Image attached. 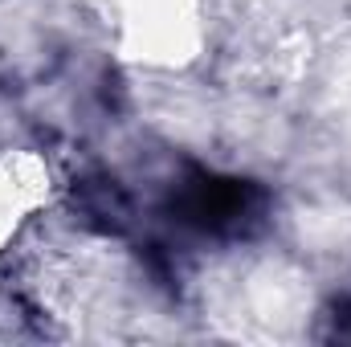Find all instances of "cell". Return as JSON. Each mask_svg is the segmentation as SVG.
I'll return each instance as SVG.
<instances>
[{"label":"cell","instance_id":"cell-1","mask_svg":"<svg viewBox=\"0 0 351 347\" xmlns=\"http://www.w3.org/2000/svg\"><path fill=\"white\" fill-rule=\"evenodd\" d=\"M258 204H262V192L245 180L192 172L176 192L172 213L200 233H241L258 217Z\"/></svg>","mask_w":351,"mask_h":347},{"label":"cell","instance_id":"cell-2","mask_svg":"<svg viewBox=\"0 0 351 347\" xmlns=\"http://www.w3.org/2000/svg\"><path fill=\"white\" fill-rule=\"evenodd\" d=\"M335 339H348L351 344V302L348 298L335 307Z\"/></svg>","mask_w":351,"mask_h":347}]
</instances>
